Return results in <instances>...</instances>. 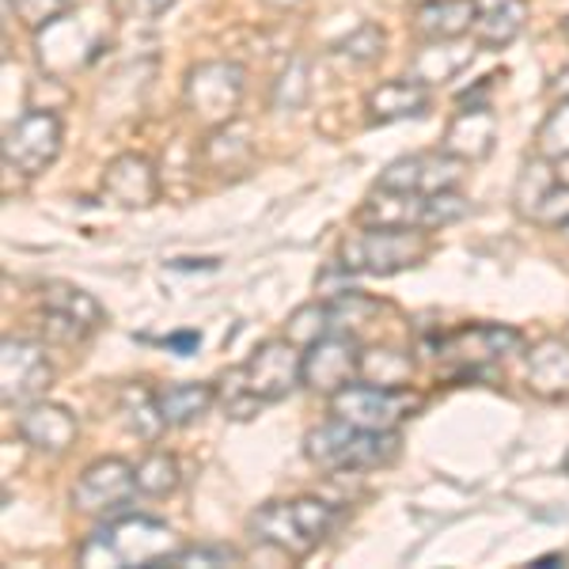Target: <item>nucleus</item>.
<instances>
[{"label": "nucleus", "instance_id": "423d86ee", "mask_svg": "<svg viewBox=\"0 0 569 569\" xmlns=\"http://www.w3.org/2000/svg\"><path fill=\"white\" fill-rule=\"evenodd\" d=\"M182 103L209 130L236 122L243 103V69L236 61H201L182 80Z\"/></svg>", "mask_w": 569, "mask_h": 569}, {"label": "nucleus", "instance_id": "58836bf2", "mask_svg": "<svg viewBox=\"0 0 569 569\" xmlns=\"http://www.w3.org/2000/svg\"><path fill=\"white\" fill-rule=\"evenodd\" d=\"M550 96H555V99H569V66L558 69V77L550 80Z\"/></svg>", "mask_w": 569, "mask_h": 569}, {"label": "nucleus", "instance_id": "473e14b6", "mask_svg": "<svg viewBox=\"0 0 569 569\" xmlns=\"http://www.w3.org/2000/svg\"><path fill=\"white\" fill-rule=\"evenodd\" d=\"M243 555L228 543H198V547H179L176 555L168 558V566H194V569H206V566H240ZM163 566V569H168Z\"/></svg>", "mask_w": 569, "mask_h": 569}, {"label": "nucleus", "instance_id": "2eb2a0df", "mask_svg": "<svg viewBox=\"0 0 569 569\" xmlns=\"http://www.w3.org/2000/svg\"><path fill=\"white\" fill-rule=\"evenodd\" d=\"M20 437H23V445L34 448V452L61 456L77 445L80 421L69 407H61V402H42L39 399V402H31V407H23Z\"/></svg>", "mask_w": 569, "mask_h": 569}, {"label": "nucleus", "instance_id": "393cba45", "mask_svg": "<svg viewBox=\"0 0 569 569\" xmlns=\"http://www.w3.org/2000/svg\"><path fill=\"white\" fill-rule=\"evenodd\" d=\"M418 372V361L407 350L395 346H369L361 350V380L376 383V388H410Z\"/></svg>", "mask_w": 569, "mask_h": 569}, {"label": "nucleus", "instance_id": "f257e3e1", "mask_svg": "<svg viewBox=\"0 0 569 569\" xmlns=\"http://www.w3.org/2000/svg\"><path fill=\"white\" fill-rule=\"evenodd\" d=\"M300 346H292L289 338H273V342H262L240 369H228L220 376L217 391L220 402L232 418H254L262 407L270 402L289 399L300 383Z\"/></svg>", "mask_w": 569, "mask_h": 569}, {"label": "nucleus", "instance_id": "6e6552de", "mask_svg": "<svg viewBox=\"0 0 569 569\" xmlns=\"http://www.w3.org/2000/svg\"><path fill=\"white\" fill-rule=\"evenodd\" d=\"M61 141H66V122L58 118V110H27L8 126L4 160L20 176H42L61 156Z\"/></svg>", "mask_w": 569, "mask_h": 569}, {"label": "nucleus", "instance_id": "ddd939ff", "mask_svg": "<svg viewBox=\"0 0 569 569\" xmlns=\"http://www.w3.org/2000/svg\"><path fill=\"white\" fill-rule=\"evenodd\" d=\"M525 346V335L512 327H486V323H475V327H463V330H452V335L437 338L429 350L437 357H452L456 365L467 372H479L486 365L501 361L505 353L520 350Z\"/></svg>", "mask_w": 569, "mask_h": 569}, {"label": "nucleus", "instance_id": "9b49d317", "mask_svg": "<svg viewBox=\"0 0 569 569\" xmlns=\"http://www.w3.org/2000/svg\"><path fill=\"white\" fill-rule=\"evenodd\" d=\"M137 493V467L118 460V456H107V460H96L80 471L77 486H72V505L77 512H88V517H110V512L126 509Z\"/></svg>", "mask_w": 569, "mask_h": 569}, {"label": "nucleus", "instance_id": "a878e982", "mask_svg": "<svg viewBox=\"0 0 569 569\" xmlns=\"http://www.w3.org/2000/svg\"><path fill=\"white\" fill-rule=\"evenodd\" d=\"M42 308L46 311H61V316L77 319V323L88 327L91 335L103 327V308H99V300L91 297V292L77 289V284L50 281V284H46V292H42Z\"/></svg>", "mask_w": 569, "mask_h": 569}, {"label": "nucleus", "instance_id": "aec40b11", "mask_svg": "<svg viewBox=\"0 0 569 569\" xmlns=\"http://www.w3.org/2000/svg\"><path fill=\"white\" fill-rule=\"evenodd\" d=\"M357 220L372 228H426V194L372 187L369 201L357 209Z\"/></svg>", "mask_w": 569, "mask_h": 569}, {"label": "nucleus", "instance_id": "f03ea898", "mask_svg": "<svg viewBox=\"0 0 569 569\" xmlns=\"http://www.w3.org/2000/svg\"><path fill=\"white\" fill-rule=\"evenodd\" d=\"M182 543L163 520L141 517V512H126V517L107 520L103 528H96L80 547L77 562L96 569V566H168V558L176 555Z\"/></svg>", "mask_w": 569, "mask_h": 569}, {"label": "nucleus", "instance_id": "4be33fe9", "mask_svg": "<svg viewBox=\"0 0 569 569\" xmlns=\"http://www.w3.org/2000/svg\"><path fill=\"white\" fill-rule=\"evenodd\" d=\"M156 391H160V407H163L168 426H190V421L206 418L220 402L217 383H206V380L168 383V388H156Z\"/></svg>", "mask_w": 569, "mask_h": 569}, {"label": "nucleus", "instance_id": "c85d7f7f", "mask_svg": "<svg viewBox=\"0 0 569 569\" xmlns=\"http://www.w3.org/2000/svg\"><path fill=\"white\" fill-rule=\"evenodd\" d=\"M311 96V66L305 58H292L289 66L281 69V77L273 80L270 103L273 110H300Z\"/></svg>", "mask_w": 569, "mask_h": 569}, {"label": "nucleus", "instance_id": "f8f14e48", "mask_svg": "<svg viewBox=\"0 0 569 569\" xmlns=\"http://www.w3.org/2000/svg\"><path fill=\"white\" fill-rule=\"evenodd\" d=\"M460 179H463L460 156H452L448 149H433V152L399 156V160L380 171L376 187L402 190V194H440V190H452Z\"/></svg>", "mask_w": 569, "mask_h": 569}, {"label": "nucleus", "instance_id": "ea45409f", "mask_svg": "<svg viewBox=\"0 0 569 569\" xmlns=\"http://www.w3.org/2000/svg\"><path fill=\"white\" fill-rule=\"evenodd\" d=\"M171 4H176V0H141L144 16H160V12H168Z\"/></svg>", "mask_w": 569, "mask_h": 569}, {"label": "nucleus", "instance_id": "9d476101", "mask_svg": "<svg viewBox=\"0 0 569 569\" xmlns=\"http://www.w3.org/2000/svg\"><path fill=\"white\" fill-rule=\"evenodd\" d=\"M361 350L365 346L353 335H342V330L319 338L300 357V383L311 391L338 395L353 380H361Z\"/></svg>", "mask_w": 569, "mask_h": 569}, {"label": "nucleus", "instance_id": "37998d69", "mask_svg": "<svg viewBox=\"0 0 569 569\" xmlns=\"http://www.w3.org/2000/svg\"><path fill=\"white\" fill-rule=\"evenodd\" d=\"M562 471L569 475V452H566V460H562Z\"/></svg>", "mask_w": 569, "mask_h": 569}, {"label": "nucleus", "instance_id": "e433bc0d", "mask_svg": "<svg viewBox=\"0 0 569 569\" xmlns=\"http://www.w3.org/2000/svg\"><path fill=\"white\" fill-rule=\"evenodd\" d=\"M531 220L543 228H566L569 224V182H555L543 194V201L536 206Z\"/></svg>", "mask_w": 569, "mask_h": 569}, {"label": "nucleus", "instance_id": "0eeeda50", "mask_svg": "<svg viewBox=\"0 0 569 569\" xmlns=\"http://www.w3.org/2000/svg\"><path fill=\"white\" fill-rule=\"evenodd\" d=\"M418 407L421 399L410 388H376L365 380H353L350 388L330 395V415L372 433H395Z\"/></svg>", "mask_w": 569, "mask_h": 569}, {"label": "nucleus", "instance_id": "a19ab883", "mask_svg": "<svg viewBox=\"0 0 569 569\" xmlns=\"http://www.w3.org/2000/svg\"><path fill=\"white\" fill-rule=\"evenodd\" d=\"M566 562V555H543V558H536V566H562Z\"/></svg>", "mask_w": 569, "mask_h": 569}, {"label": "nucleus", "instance_id": "6ab92c4d", "mask_svg": "<svg viewBox=\"0 0 569 569\" xmlns=\"http://www.w3.org/2000/svg\"><path fill=\"white\" fill-rule=\"evenodd\" d=\"M525 383L547 402L569 399V338H543L525 361Z\"/></svg>", "mask_w": 569, "mask_h": 569}, {"label": "nucleus", "instance_id": "20e7f679", "mask_svg": "<svg viewBox=\"0 0 569 569\" xmlns=\"http://www.w3.org/2000/svg\"><path fill=\"white\" fill-rule=\"evenodd\" d=\"M429 228H357L338 247V266L346 273H369V278H391V273L415 270L429 259Z\"/></svg>", "mask_w": 569, "mask_h": 569}, {"label": "nucleus", "instance_id": "f3484780", "mask_svg": "<svg viewBox=\"0 0 569 569\" xmlns=\"http://www.w3.org/2000/svg\"><path fill=\"white\" fill-rule=\"evenodd\" d=\"M479 0H421L415 8V31L421 42H456L475 34Z\"/></svg>", "mask_w": 569, "mask_h": 569}, {"label": "nucleus", "instance_id": "c03bdc74", "mask_svg": "<svg viewBox=\"0 0 569 569\" xmlns=\"http://www.w3.org/2000/svg\"><path fill=\"white\" fill-rule=\"evenodd\" d=\"M562 34H566V42H569V20L562 23Z\"/></svg>", "mask_w": 569, "mask_h": 569}, {"label": "nucleus", "instance_id": "412c9836", "mask_svg": "<svg viewBox=\"0 0 569 569\" xmlns=\"http://www.w3.org/2000/svg\"><path fill=\"white\" fill-rule=\"evenodd\" d=\"M528 4L525 0H479V23H475V42L482 50H501L525 31Z\"/></svg>", "mask_w": 569, "mask_h": 569}, {"label": "nucleus", "instance_id": "c9c22d12", "mask_svg": "<svg viewBox=\"0 0 569 569\" xmlns=\"http://www.w3.org/2000/svg\"><path fill=\"white\" fill-rule=\"evenodd\" d=\"M12 8L31 31H42V27H50L53 20L72 12V0H12Z\"/></svg>", "mask_w": 569, "mask_h": 569}, {"label": "nucleus", "instance_id": "4468645a", "mask_svg": "<svg viewBox=\"0 0 569 569\" xmlns=\"http://www.w3.org/2000/svg\"><path fill=\"white\" fill-rule=\"evenodd\" d=\"M103 198L118 209H149L160 201L156 163L141 152H122L103 171Z\"/></svg>", "mask_w": 569, "mask_h": 569}, {"label": "nucleus", "instance_id": "a18cd8bd", "mask_svg": "<svg viewBox=\"0 0 569 569\" xmlns=\"http://www.w3.org/2000/svg\"><path fill=\"white\" fill-rule=\"evenodd\" d=\"M562 232H566V236H569V224H566V228H562Z\"/></svg>", "mask_w": 569, "mask_h": 569}, {"label": "nucleus", "instance_id": "bb28decb", "mask_svg": "<svg viewBox=\"0 0 569 569\" xmlns=\"http://www.w3.org/2000/svg\"><path fill=\"white\" fill-rule=\"evenodd\" d=\"M335 305L323 300V305H308V308H297L289 316V323H284V335L292 346H300V350H308L311 342H319V338L335 335Z\"/></svg>", "mask_w": 569, "mask_h": 569}, {"label": "nucleus", "instance_id": "1a4fd4ad", "mask_svg": "<svg viewBox=\"0 0 569 569\" xmlns=\"http://www.w3.org/2000/svg\"><path fill=\"white\" fill-rule=\"evenodd\" d=\"M53 388V365L31 338H4L0 346V399L4 407H31Z\"/></svg>", "mask_w": 569, "mask_h": 569}, {"label": "nucleus", "instance_id": "c756f323", "mask_svg": "<svg viewBox=\"0 0 569 569\" xmlns=\"http://www.w3.org/2000/svg\"><path fill=\"white\" fill-rule=\"evenodd\" d=\"M550 163H555V160H547V156H536V160H528L525 171H520V179H517V209L525 217L536 213V206L543 201V194L558 182Z\"/></svg>", "mask_w": 569, "mask_h": 569}, {"label": "nucleus", "instance_id": "79ce46f5", "mask_svg": "<svg viewBox=\"0 0 569 569\" xmlns=\"http://www.w3.org/2000/svg\"><path fill=\"white\" fill-rule=\"evenodd\" d=\"M270 8H278V12H289V8H297L300 0H266Z\"/></svg>", "mask_w": 569, "mask_h": 569}, {"label": "nucleus", "instance_id": "cd10ccee", "mask_svg": "<svg viewBox=\"0 0 569 569\" xmlns=\"http://www.w3.org/2000/svg\"><path fill=\"white\" fill-rule=\"evenodd\" d=\"M182 482V467L171 452H149L137 463V493H149V498H168L176 493Z\"/></svg>", "mask_w": 569, "mask_h": 569}, {"label": "nucleus", "instance_id": "4c0bfd02", "mask_svg": "<svg viewBox=\"0 0 569 569\" xmlns=\"http://www.w3.org/2000/svg\"><path fill=\"white\" fill-rule=\"evenodd\" d=\"M160 346H168V350H176L179 357H190L201 346V335L198 330H176V335L160 338Z\"/></svg>", "mask_w": 569, "mask_h": 569}, {"label": "nucleus", "instance_id": "a211bd4d", "mask_svg": "<svg viewBox=\"0 0 569 569\" xmlns=\"http://www.w3.org/2000/svg\"><path fill=\"white\" fill-rule=\"evenodd\" d=\"M493 144H498V118H493L490 103H482V107H460V114L448 122L440 149L460 156L463 163H479L493 152Z\"/></svg>", "mask_w": 569, "mask_h": 569}, {"label": "nucleus", "instance_id": "72a5a7b5", "mask_svg": "<svg viewBox=\"0 0 569 569\" xmlns=\"http://www.w3.org/2000/svg\"><path fill=\"white\" fill-rule=\"evenodd\" d=\"M335 53L357 61V66H372V61H380V53H383V31L376 23H361L353 34H346V39L335 46Z\"/></svg>", "mask_w": 569, "mask_h": 569}, {"label": "nucleus", "instance_id": "7ed1b4c3", "mask_svg": "<svg viewBox=\"0 0 569 569\" xmlns=\"http://www.w3.org/2000/svg\"><path fill=\"white\" fill-rule=\"evenodd\" d=\"M338 512L319 498H297V501H266L251 512V536L259 543L281 550L292 562L305 558L327 539V531L335 528Z\"/></svg>", "mask_w": 569, "mask_h": 569}, {"label": "nucleus", "instance_id": "7c9ffc66", "mask_svg": "<svg viewBox=\"0 0 569 569\" xmlns=\"http://www.w3.org/2000/svg\"><path fill=\"white\" fill-rule=\"evenodd\" d=\"M536 152L547 160H569V99H558L536 133Z\"/></svg>", "mask_w": 569, "mask_h": 569}, {"label": "nucleus", "instance_id": "b1692460", "mask_svg": "<svg viewBox=\"0 0 569 569\" xmlns=\"http://www.w3.org/2000/svg\"><path fill=\"white\" fill-rule=\"evenodd\" d=\"M475 61V50L471 46H463V39L456 42H426L421 46V53L415 58V77L421 84H448V80H456L460 72Z\"/></svg>", "mask_w": 569, "mask_h": 569}, {"label": "nucleus", "instance_id": "5701e85b", "mask_svg": "<svg viewBox=\"0 0 569 569\" xmlns=\"http://www.w3.org/2000/svg\"><path fill=\"white\" fill-rule=\"evenodd\" d=\"M118 410H122L126 429L141 440H160V433L168 429V418H163V407H160V391L144 388V383H126V388L118 391Z\"/></svg>", "mask_w": 569, "mask_h": 569}, {"label": "nucleus", "instance_id": "2f4dec72", "mask_svg": "<svg viewBox=\"0 0 569 569\" xmlns=\"http://www.w3.org/2000/svg\"><path fill=\"white\" fill-rule=\"evenodd\" d=\"M247 152H251V133H247L240 122H228V126H220V130H213L209 149H206L213 168H228L232 156L236 160H247Z\"/></svg>", "mask_w": 569, "mask_h": 569}, {"label": "nucleus", "instance_id": "39448f33", "mask_svg": "<svg viewBox=\"0 0 569 569\" xmlns=\"http://www.w3.org/2000/svg\"><path fill=\"white\" fill-rule=\"evenodd\" d=\"M395 452H399L395 433H372V429L350 426L335 415L305 437V456L323 471H372V467L388 463Z\"/></svg>", "mask_w": 569, "mask_h": 569}, {"label": "nucleus", "instance_id": "dca6fc26", "mask_svg": "<svg viewBox=\"0 0 569 569\" xmlns=\"http://www.w3.org/2000/svg\"><path fill=\"white\" fill-rule=\"evenodd\" d=\"M433 103V88L421 84L418 77H402V80H383L365 96V118L372 126H388V122H407V118L426 114Z\"/></svg>", "mask_w": 569, "mask_h": 569}, {"label": "nucleus", "instance_id": "f704fd0d", "mask_svg": "<svg viewBox=\"0 0 569 569\" xmlns=\"http://www.w3.org/2000/svg\"><path fill=\"white\" fill-rule=\"evenodd\" d=\"M471 213V206H467L463 194H456L452 190H440V194H426V228L429 232H437V228L445 224H456V220H463Z\"/></svg>", "mask_w": 569, "mask_h": 569}]
</instances>
